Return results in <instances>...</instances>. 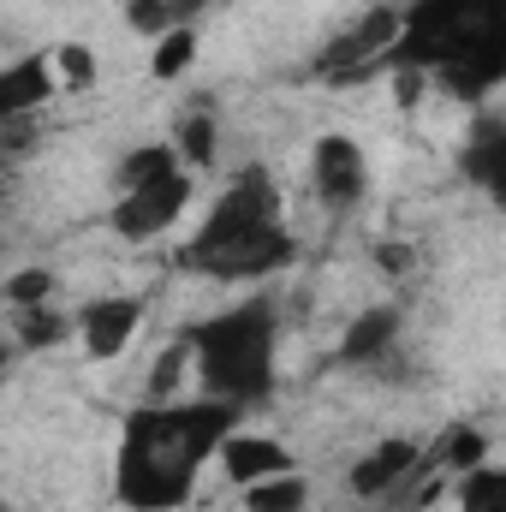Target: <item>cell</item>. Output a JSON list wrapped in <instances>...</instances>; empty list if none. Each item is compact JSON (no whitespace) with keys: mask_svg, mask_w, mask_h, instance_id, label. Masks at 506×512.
<instances>
[{"mask_svg":"<svg viewBox=\"0 0 506 512\" xmlns=\"http://www.w3.org/2000/svg\"><path fill=\"white\" fill-rule=\"evenodd\" d=\"M48 96H54V72H48V60H18V66H0V126L30 120Z\"/></svg>","mask_w":506,"mask_h":512,"instance_id":"30bf717a","label":"cell"},{"mask_svg":"<svg viewBox=\"0 0 506 512\" xmlns=\"http://www.w3.org/2000/svg\"><path fill=\"white\" fill-rule=\"evenodd\" d=\"M393 340H399V310H364V316L346 328L340 358H346V364H381V358L393 352Z\"/></svg>","mask_w":506,"mask_h":512,"instance_id":"8fae6325","label":"cell"},{"mask_svg":"<svg viewBox=\"0 0 506 512\" xmlns=\"http://www.w3.org/2000/svg\"><path fill=\"white\" fill-rule=\"evenodd\" d=\"M185 346L203 370V387L227 399L233 411L262 405L274 393V310L268 304H239V310L197 322Z\"/></svg>","mask_w":506,"mask_h":512,"instance_id":"3957f363","label":"cell"},{"mask_svg":"<svg viewBox=\"0 0 506 512\" xmlns=\"http://www.w3.org/2000/svg\"><path fill=\"white\" fill-rule=\"evenodd\" d=\"M417 459H423L417 441H381L370 459H358V471H352V495H358V501H381V495L405 489V477L417 471Z\"/></svg>","mask_w":506,"mask_h":512,"instance_id":"ba28073f","label":"cell"},{"mask_svg":"<svg viewBox=\"0 0 506 512\" xmlns=\"http://www.w3.org/2000/svg\"><path fill=\"white\" fill-rule=\"evenodd\" d=\"M310 185L328 209H352L370 185V167H364V149L352 137H322L310 149Z\"/></svg>","mask_w":506,"mask_h":512,"instance_id":"5b68a950","label":"cell"},{"mask_svg":"<svg viewBox=\"0 0 506 512\" xmlns=\"http://www.w3.org/2000/svg\"><path fill=\"white\" fill-rule=\"evenodd\" d=\"M48 292H54V274H48V268H24V274L6 280L12 310H24V304H48Z\"/></svg>","mask_w":506,"mask_h":512,"instance_id":"7402d4cb","label":"cell"},{"mask_svg":"<svg viewBox=\"0 0 506 512\" xmlns=\"http://www.w3.org/2000/svg\"><path fill=\"white\" fill-rule=\"evenodd\" d=\"M310 507V483L298 471H274L262 483H245V512H304Z\"/></svg>","mask_w":506,"mask_h":512,"instance_id":"7c38bea8","label":"cell"},{"mask_svg":"<svg viewBox=\"0 0 506 512\" xmlns=\"http://www.w3.org/2000/svg\"><path fill=\"white\" fill-rule=\"evenodd\" d=\"M137 328H143V304L137 298H96L78 316V340H84L90 358H120Z\"/></svg>","mask_w":506,"mask_h":512,"instance_id":"8992f818","label":"cell"},{"mask_svg":"<svg viewBox=\"0 0 506 512\" xmlns=\"http://www.w3.org/2000/svg\"><path fill=\"white\" fill-rule=\"evenodd\" d=\"M459 512H506V483H501L495 465L465 471V483H459Z\"/></svg>","mask_w":506,"mask_h":512,"instance_id":"2e32d148","label":"cell"},{"mask_svg":"<svg viewBox=\"0 0 506 512\" xmlns=\"http://www.w3.org/2000/svg\"><path fill=\"white\" fill-rule=\"evenodd\" d=\"M215 137H221V120H215V114H185L179 131H173V155H179V167H185V173L209 167V161H215Z\"/></svg>","mask_w":506,"mask_h":512,"instance_id":"4fadbf2b","label":"cell"},{"mask_svg":"<svg viewBox=\"0 0 506 512\" xmlns=\"http://www.w3.org/2000/svg\"><path fill=\"white\" fill-rule=\"evenodd\" d=\"M185 364H191V346L179 340V346H167L161 358H155V376H149V399L161 405V399H173V387L185 382Z\"/></svg>","mask_w":506,"mask_h":512,"instance_id":"44dd1931","label":"cell"},{"mask_svg":"<svg viewBox=\"0 0 506 512\" xmlns=\"http://www.w3.org/2000/svg\"><path fill=\"white\" fill-rule=\"evenodd\" d=\"M393 42H399V12H370L364 24H352V30L322 54V72L346 78V72H358V66H370V60H387Z\"/></svg>","mask_w":506,"mask_h":512,"instance_id":"52a82bcc","label":"cell"},{"mask_svg":"<svg viewBox=\"0 0 506 512\" xmlns=\"http://www.w3.org/2000/svg\"><path fill=\"white\" fill-rule=\"evenodd\" d=\"M48 72H54V90H60V84H66V90H90V84H96V54H90L84 42H66V48L48 54Z\"/></svg>","mask_w":506,"mask_h":512,"instance_id":"e0dca14e","label":"cell"},{"mask_svg":"<svg viewBox=\"0 0 506 512\" xmlns=\"http://www.w3.org/2000/svg\"><path fill=\"white\" fill-rule=\"evenodd\" d=\"M191 54H197V30H191V24H179V30H161L149 72H155V78H179V72L191 66Z\"/></svg>","mask_w":506,"mask_h":512,"instance_id":"ac0fdd59","label":"cell"},{"mask_svg":"<svg viewBox=\"0 0 506 512\" xmlns=\"http://www.w3.org/2000/svg\"><path fill=\"white\" fill-rule=\"evenodd\" d=\"M185 262L197 274H221V280H262L292 262V233L280 227V191L262 167H245L215 197L209 221L185 245Z\"/></svg>","mask_w":506,"mask_h":512,"instance_id":"7a4b0ae2","label":"cell"},{"mask_svg":"<svg viewBox=\"0 0 506 512\" xmlns=\"http://www.w3.org/2000/svg\"><path fill=\"white\" fill-rule=\"evenodd\" d=\"M221 471L245 489V483H262V477H274V471H292V453L274 441V435H227L221 447Z\"/></svg>","mask_w":506,"mask_h":512,"instance_id":"9c48e42d","label":"cell"},{"mask_svg":"<svg viewBox=\"0 0 506 512\" xmlns=\"http://www.w3.org/2000/svg\"><path fill=\"white\" fill-rule=\"evenodd\" d=\"M233 405L227 399H149L137 405L126 423V447H120V495L126 507L167 512L179 507L203 471V459L233 435Z\"/></svg>","mask_w":506,"mask_h":512,"instance_id":"6da1fadb","label":"cell"},{"mask_svg":"<svg viewBox=\"0 0 506 512\" xmlns=\"http://www.w3.org/2000/svg\"><path fill=\"white\" fill-rule=\"evenodd\" d=\"M185 203H191V173L167 167V173H155L143 185H126V197L114 209V233L131 239V245H149V239H161L185 215Z\"/></svg>","mask_w":506,"mask_h":512,"instance_id":"277c9868","label":"cell"},{"mask_svg":"<svg viewBox=\"0 0 506 512\" xmlns=\"http://www.w3.org/2000/svg\"><path fill=\"white\" fill-rule=\"evenodd\" d=\"M0 370H6V346H0Z\"/></svg>","mask_w":506,"mask_h":512,"instance_id":"cb8c5ba5","label":"cell"},{"mask_svg":"<svg viewBox=\"0 0 506 512\" xmlns=\"http://www.w3.org/2000/svg\"><path fill=\"white\" fill-rule=\"evenodd\" d=\"M501 155H506L501 120H483L477 137H471V149H465V167H471V179H477L483 191H501Z\"/></svg>","mask_w":506,"mask_h":512,"instance_id":"5bb4252c","label":"cell"},{"mask_svg":"<svg viewBox=\"0 0 506 512\" xmlns=\"http://www.w3.org/2000/svg\"><path fill=\"white\" fill-rule=\"evenodd\" d=\"M60 334H66V316H54V304H24V310H18V340H24L30 352L54 346Z\"/></svg>","mask_w":506,"mask_h":512,"instance_id":"d6986e66","label":"cell"},{"mask_svg":"<svg viewBox=\"0 0 506 512\" xmlns=\"http://www.w3.org/2000/svg\"><path fill=\"white\" fill-rule=\"evenodd\" d=\"M12 185V149H0V191Z\"/></svg>","mask_w":506,"mask_h":512,"instance_id":"603a6c76","label":"cell"},{"mask_svg":"<svg viewBox=\"0 0 506 512\" xmlns=\"http://www.w3.org/2000/svg\"><path fill=\"white\" fill-rule=\"evenodd\" d=\"M0 512H6V507H0Z\"/></svg>","mask_w":506,"mask_h":512,"instance_id":"d4e9b609","label":"cell"},{"mask_svg":"<svg viewBox=\"0 0 506 512\" xmlns=\"http://www.w3.org/2000/svg\"><path fill=\"white\" fill-rule=\"evenodd\" d=\"M167 167H179L173 143H143V149H131V155H126L120 185H143V179H155V173H167Z\"/></svg>","mask_w":506,"mask_h":512,"instance_id":"ffe728a7","label":"cell"},{"mask_svg":"<svg viewBox=\"0 0 506 512\" xmlns=\"http://www.w3.org/2000/svg\"><path fill=\"white\" fill-rule=\"evenodd\" d=\"M435 459H441L447 471H459V477H465V471H477V465H489V441H483V435H477L471 423H459V429H447V435H441V447H435Z\"/></svg>","mask_w":506,"mask_h":512,"instance_id":"9a60e30c","label":"cell"}]
</instances>
